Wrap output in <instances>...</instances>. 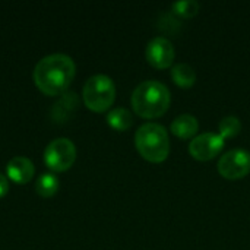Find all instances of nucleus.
<instances>
[{"label":"nucleus","instance_id":"12","mask_svg":"<svg viewBox=\"0 0 250 250\" xmlns=\"http://www.w3.org/2000/svg\"><path fill=\"white\" fill-rule=\"evenodd\" d=\"M105 119H107L108 126L119 132H125V130L130 129V126L133 125L132 113L123 107H116V108L110 110Z\"/></svg>","mask_w":250,"mask_h":250},{"label":"nucleus","instance_id":"11","mask_svg":"<svg viewBox=\"0 0 250 250\" xmlns=\"http://www.w3.org/2000/svg\"><path fill=\"white\" fill-rule=\"evenodd\" d=\"M170 130L180 139H192L199 130V122L192 114H182L173 120Z\"/></svg>","mask_w":250,"mask_h":250},{"label":"nucleus","instance_id":"6","mask_svg":"<svg viewBox=\"0 0 250 250\" xmlns=\"http://www.w3.org/2000/svg\"><path fill=\"white\" fill-rule=\"evenodd\" d=\"M218 173L229 180H239L250 173V152L242 148L226 152L218 161Z\"/></svg>","mask_w":250,"mask_h":250},{"label":"nucleus","instance_id":"9","mask_svg":"<svg viewBox=\"0 0 250 250\" xmlns=\"http://www.w3.org/2000/svg\"><path fill=\"white\" fill-rule=\"evenodd\" d=\"M35 167L26 157H13L6 166V174L18 185H25L32 180Z\"/></svg>","mask_w":250,"mask_h":250},{"label":"nucleus","instance_id":"4","mask_svg":"<svg viewBox=\"0 0 250 250\" xmlns=\"http://www.w3.org/2000/svg\"><path fill=\"white\" fill-rule=\"evenodd\" d=\"M82 98L89 110L95 113L107 111L116 100V86L113 79L101 73L91 76L83 85Z\"/></svg>","mask_w":250,"mask_h":250},{"label":"nucleus","instance_id":"15","mask_svg":"<svg viewBox=\"0 0 250 250\" xmlns=\"http://www.w3.org/2000/svg\"><path fill=\"white\" fill-rule=\"evenodd\" d=\"M218 129H220V136L226 141V139L234 138V136H237L240 133L242 123L236 116H227L220 122Z\"/></svg>","mask_w":250,"mask_h":250},{"label":"nucleus","instance_id":"5","mask_svg":"<svg viewBox=\"0 0 250 250\" xmlns=\"http://www.w3.org/2000/svg\"><path fill=\"white\" fill-rule=\"evenodd\" d=\"M76 160V146L67 138L53 139L44 149V163L45 166L56 171L62 173L69 170Z\"/></svg>","mask_w":250,"mask_h":250},{"label":"nucleus","instance_id":"14","mask_svg":"<svg viewBox=\"0 0 250 250\" xmlns=\"http://www.w3.org/2000/svg\"><path fill=\"white\" fill-rule=\"evenodd\" d=\"M59 177L54 173H42L35 180V192L41 198H51L59 190Z\"/></svg>","mask_w":250,"mask_h":250},{"label":"nucleus","instance_id":"3","mask_svg":"<svg viewBox=\"0 0 250 250\" xmlns=\"http://www.w3.org/2000/svg\"><path fill=\"white\" fill-rule=\"evenodd\" d=\"M135 145L142 158L160 164L170 154V139L167 129L158 123H145L135 133Z\"/></svg>","mask_w":250,"mask_h":250},{"label":"nucleus","instance_id":"2","mask_svg":"<svg viewBox=\"0 0 250 250\" xmlns=\"http://www.w3.org/2000/svg\"><path fill=\"white\" fill-rule=\"evenodd\" d=\"M130 103L133 111L139 117L157 119L168 110L171 95L164 83L158 81H145L135 88Z\"/></svg>","mask_w":250,"mask_h":250},{"label":"nucleus","instance_id":"10","mask_svg":"<svg viewBox=\"0 0 250 250\" xmlns=\"http://www.w3.org/2000/svg\"><path fill=\"white\" fill-rule=\"evenodd\" d=\"M78 95L73 91H66L60 95V98L54 103L51 108V117L56 122H66L67 119L72 117L73 111L78 107Z\"/></svg>","mask_w":250,"mask_h":250},{"label":"nucleus","instance_id":"17","mask_svg":"<svg viewBox=\"0 0 250 250\" xmlns=\"http://www.w3.org/2000/svg\"><path fill=\"white\" fill-rule=\"evenodd\" d=\"M9 192V180L4 174L0 173V198H3Z\"/></svg>","mask_w":250,"mask_h":250},{"label":"nucleus","instance_id":"1","mask_svg":"<svg viewBox=\"0 0 250 250\" xmlns=\"http://www.w3.org/2000/svg\"><path fill=\"white\" fill-rule=\"evenodd\" d=\"M76 66L70 56L53 53L42 57L34 69V82L47 95H62L75 78Z\"/></svg>","mask_w":250,"mask_h":250},{"label":"nucleus","instance_id":"7","mask_svg":"<svg viewBox=\"0 0 250 250\" xmlns=\"http://www.w3.org/2000/svg\"><path fill=\"white\" fill-rule=\"evenodd\" d=\"M224 148V139L220 133L207 132L195 136L189 144V154L198 161H209L215 158Z\"/></svg>","mask_w":250,"mask_h":250},{"label":"nucleus","instance_id":"13","mask_svg":"<svg viewBox=\"0 0 250 250\" xmlns=\"http://www.w3.org/2000/svg\"><path fill=\"white\" fill-rule=\"evenodd\" d=\"M173 82L180 88H190L196 82V72L186 63H179L171 69Z\"/></svg>","mask_w":250,"mask_h":250},{"label":"nucleus","instance_id":"16","mask_svg":"<svg viewBox=\"0 0 250 250\" xmlns=\"http://www.w3.org/2000/svg\"><path fill=\"white\" fill-rule=\"evenodd\" d=\"M173 12L185 19L193 18L198 15L199 12V3L196 0H182V1H176L173 4Z\"/></svg>","mask_w":250,"mask_h":250},{"label":"nucleus","instance_id":"8","mask_svg":"<svg viewBox=\"0 0 250 250\" xmlns=\"http://www.w3.org/2000/svg\"><path fill=\"white\" fill-rule=\"evenodd\" d=\"M145 56L148 63L155 69H167L174 62V47L168 38L155 37L152 38L145 50Z\"/></svg>","mask_w":250,"mask_h":250}]
</instances>
